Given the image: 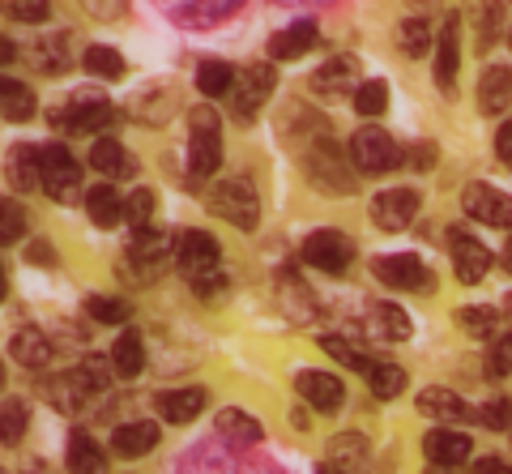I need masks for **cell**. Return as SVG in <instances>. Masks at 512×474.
<instances>
[{
  "label": "cell",
  "mask_w": 512,
  "mask_h": 474,
  "mask_svg": "<svg viewBox=\"0 0 512 474\" xmlns=\"http://www.w3.org/2000/svg\"><path fill=\"white\" fill-rule=\"evenodd\" d=\"M5 176L13 193H35V184L43 188V150L35 146H13L5 158Z\"/></svg>",
  "instance_id": "19"
},
{
  "label": "cell",
  "mask_w": 512,
  "mask_h": 474,
  "mask_svg": "<svg viewBox=\"0 0 512 474\" xmlns=\"http://www.w3.org/2000/svg\"><path fill=\"white\" fill-rule=\"evenodd\" d=\"M69 474H107V457L86 432L69 436Z\"/></svg>",
  "instance_id": "31"
},
{
  "label": "cell",
  "mask_w": 512,
  "mask_h": 474,
  "mask_svg": "<svg viewBox=\"0 0 512 474\" xmlns=\"http://www.w3.org/2000/svg\"><path fill=\"white\" fill-rule=\"evenodd\" d=\"M397 47H402L406 56H423L431 47V26L427 18H406L402 26H397Z\"/></svg>",
  "instance_id": "41"
},
{
  "label": "cell",
  "mask_w": 512,
  "mask_h": 474,
  "mask_svg": "<svg viewBox=\"0 0 512 474\" xmlns=\"http://www.w3.org/2000/svg\"><path fill=\"white\" fill-rule=\"evenodd\" d=\"M320 346H325V355H333V359L342 363V368L363 372V376H367V368L376 363V359H367V355L359 351V346H350V342H346V338H338V334H325V338H320Z\"/></svg>",
  "instance_id": "37"
},
{
  "label": "cell",
  "mask_w": 512,
  "mask_h": 474,
  "mask_svg": "<svg viewBox=\"0 0 512 474\" xmlns=\"http://www.w3.org/2000/svg\"><path fill=\"white\" fill-rule=\"evenodd\" d=\"M86 312L99 325H124L128 321V304H124V299H116V295H90L86 299Z\"/></svg>",
  "instance_id": "42"
},
{
  "label": "cell",
  "mask_w": 512,
  "mask_h": 474,
  "mask_svg": "<svg viewBox=\"0 0 512 474\" xmlns=\"http://www.w3.org/2000/svg\"><path fill=\"white\" fill-rule=\"evenodd\" d=\"M448 252H453L457 282H466V287H474V282H483L491 274V248L483 240H474V235H466L461 227L448 231Z\"/></svg>",
  "instance_id": "8"
},
{
  "label": "cell",
  "mask_w": 512,
  "mask_h": 474,
  "mask_svg": "<svg viewBox=\"0 0 512 474\" xmlns=\"http://www.w3.org/2000/svg\"><path fill=\"white\" fill-rule=\"evenodd\" d=\"M461 205H466V214L478 218V223H487V227H508L512 231V197L500 193V188H491V184H466L461 188Z\"/></svg>",
  "instance_id": "9"
},
{
  "label": "cell",
  "mask_w": 512,
  "mask_h": 474,
  "mask_svg": "<svg viewBox=\"0 0 512 474\" xmlns=\"http://www.w3.org/2000/svg\"><path fill=\"white\" fill-rule=\"evenodd\" d=\"M9 355L22 363V368H30V372H39V368H47L52 363V342H47V334L43 329H18V334L9 338Z\"/></svg>",
  "instance_id": "22"
},
{
  "label": "cell",
  "mask_w": 512,
  "mask_h": 474,
  "mask_svg": "<svg viewBox=\"0 0 512 474\" xmlns=\"http://www.w3.org/2000/svg\"><path fill=\"white\" fill-rule=\"evenodd\" d=\"M222 287H227V278H222V270H218V274H210V278H201V282H192V291H197L201 299L222 295Z\"/></svg>",
  "instance_id": "52"
},
{
  "label": "cell",
  "mask_w": 512,
  "mask_h": 474,
  "mask_svg": "<svg viewBox=\"0 0 512 474\" xmlns=\"http://www.w3.org/2000/svg\"><path fill=\"white\" fill-rule=\"evenodd\" d=\"M350 158H355L363 176H389V171L402 167L406 154L397 150V141L384 129H359L355 141H350Z\"/></svg>",
  "instance_id": "3"
},
{
  "label": "cell",
  "mask_w": 512,
  "mask_h": 474,
  "mask_svg": "<svg viewBox=\"0 0 512 474\" xmlns=\"http://www.w3.org/2000/svg\"><path fill=\"white\" fill-rule=\"evenodd\" d=\"M205 201H210V210L222 218V223H231L239 231H252L256 223H261V197H256L252 180H244V176L214 184Z\"/></svg>",
  "instance_id": "2"
},
{
  "label": "cell",
  "mask_w": 512,
  "mask_h": 474,
  "mask_svg": "<svg viewBox=\"0 0 512 474\" xmlns=\"http://www.w3.org/2000/svg\"><path fill=\"white\" fill-rule=\"evenodd\" d=\"M90 167L103 171V176H111V180H124V176H133L137 171L133 154H128L120 141H111V137H103V141H94L90 146Z\"/></svg>",
  "instance_id": "25"
},
{
  "label": "cell",
  "mask_w": 512,
  "mask_h": 474,
  "mask_svg": "<svg viewBox=\"0 0 512 474\" xmlns=\"http://www.w3.org/2000/svg\"><path fill=\"white\" fill-rule=\"evenodd\" d=\"M77 376H82V385H86L90 393H107V385H111V363L99 359V355H90L82 368H77Z\"/></svg>",
  "instance_id": "46"
},
{
  "label": "cell",
  "mask_w": 512,
  "mask_h": 474,
  "mask_svg": "<svg viewBox=\"0 0 512 474\" xmlns=\"http://www.w3.org/2000/svg\"><path fill=\"white\" fill-rule=\"evenodd\" d=\"M82 65H86L90 77H103V82H120V77H124V56L116 52V47H103V43L86 47Z\"/></svg>",
  "instance_id": "35"
},
{
  "label": "cell",
  "mask_w": 512,
  "mask_h": 474,
  "mask_svg": "<svg viewBox=\"0 0 512 474\" xmlns=\"http://www.w3.org/2000/svg\"><path fill=\"white\" fill-rule=\"evenodd\" d=\"M26 257H30V261H43V265H56V252L47 248V244H30Z\"/></svg>",
  "instance_id": "55"
},
{
  "label": "cell",
  "mask_w": 512,
  "mask_h": 474,
  "mask_svg": "<svg viewBox=\"0 0 512 474\" xmlns=\"http://www.w3.org/2000/svg\"><path fill=\"white\" fill-rule=\"evenodd\" d=\"M175 248H180V235H171V231H137L133 235V248H128V261H137V270H146V278H158L171 265L175 257Z\"/></svg>",
  "instance_id": "10"
},
{
  "label": "cell",
  "mask_w": 512,
  "mask_h": 474,
  "mask_svg": "<svg viewBox=\"0 0 512 474\" xmlns=\"http://www.w3.org/2000/svg\"><path fill=\"white\" fill-rule=\"evenodd\" d=\"M9 60H13V43L0 39V65H9Z\"/></svg>",
  "instance_id": "58"
},
{
  "label": "cell",
  "mask_w": 512,
  "mask_h": 474,
  "mask_svg": "<svg viewBox=\"0 0 512 474\" xmlns=\"http://www.w3.org/2000/svg\"><path fill=\"white\" fill-rule=\"evenodd\" d=\"M316 474H346V470H338V466H329V462H325V466H316Z\"/></svg>",
  "instance_id": "59"
},
{
  "label": "cell",
  "mask_w": 512,
  "mask_h": 474,
  "mask_svg": "<svg viewBox=\"0 0 512 474\" xmlns=\"http://www.w3.org/2000/svg\"><path fill=\"white\" fill-rule=\"evenodd\" d=\"M376 278L393 291H431V270L414 252H393V257L376 261Z\"/></svg>",
  "instance_id": "13"
},
{
  "label": "cell",
  "mask_w": 512,
  "mask_h": 474,
  "mask_svg": "<svg viewBox=\"0 0 512 474\" xmlns=\"http://www.w3.org/2000/svg\"><path fill=\"white\" fill-rule=\"evenodd\" d=\"M218 436L231 440V445H239V449H248V445L261 440V423H256L252 415H244V410H222L218 415Z\"/></svg>",
  "instance_id": "33"
},
{
  "label": "cell",
  "mask_w": 512,
  "mask_h": 474,
  "mask_svg": "<svg viewBox=\"0 0 512 474\" xmlns=\"http://www.w3.org/2000/svg\"><path fill=\"white\" fill-rule=\"evenodd\" d=\"M22 474H56V470L47 466V462H26V466H22Z\"/></svg>",
  "instance_id": "57"
},
{
  "label": "cell",
  "mask_w": 512,
  "mask_h": 474,
  "mask_svg": "<svg viewBox=\"0 0 512 474\" xmlns=\"http://www.w3.org/2000/svg\"><path fill=\"white\" fill-rule=\"evenodd\" d=\"M308 180L325 193H355V176L342 167V150L333 141H320L316 150H308Z\"/></svg>",
  "instance_id": "11"
},
{
  "label": "cell",
  "mask_w": 512,
  "mask_h": 474,
  "mask_svg": "<svg viewBox=\"0 0 512 474\" xmlns=\"http://www.w3.org/2000/svg\"><path fill=\"white\" fill-rule=\"evenodd\" d=\"M308 47H316V22H291V26L274 30L269 56L274 60H299V56H308Z\"/></svg>",
  "instance_id": "23"
},
{
  "label": "cell",
  "mask_w": 512,
  "mask_h": 474,
  "mask_svg": "<svg viewBox=\"0 0 512 474\" xmlns=\"http://www.w3.org/2000/svg\"><path fill=\"white\" fill-rule=\"evenodd\" d=\"M201 410H205V389H171V393H158V415H163L171 428L192 423Z\"/></svg>",
  "instance_id": "24"
},
{
  "label": "cell",
  "mask_w": 512,
  "mask_h": 474,
  "mask_svg": "<svg viewBox=\"0 0 512 474\" xmlns=\"http://www.w3.org/2000/svg\"><path fill=\"white\" fill-rule=\"evenodd\" d=\"M154 210H158V197L150 193V188H137V193L124 201V218H128V227H133V235L137 231H150Z\"/></svg>",
  "instance_id": "40"
},
{
  "label": "cell",
  "mask_w": 512,
  "mask_h": 474,
  "mask_svg": "<svg viewBox=\"0 0 512 474\" xmlns=\"http://www.w3.org/2000/svg\"><path fill=\"white\" fill-rule=\"evenodd\" d=\"M457 325L466 329L470 338H491L495 334V312L491 308H461L457 312Z\"/></svg>",
  "instance_id": "45"
},
{
  "label": "cell",
  "mask_w": 512,
  "mask_h": 474,
  "mask_svg": "<svg viewBox=\"0 0 512 474\" xmlns=\"http://www.w3.org/2000/svg\"><path fill=\"white\" fill-rule=\"evenodd\" d=\"M35 65H39V73H47V77L64 73V69H69V43H64L60 35L43 39V43L35 47Z\"/></svg>",
  "instance_id": "39"
},
{
  "label": "cell",
  "mask_w": 512,
  "mask_h": 474,
  "mask_svg": "<svg viewBox=\"0 0 512 474\" xmlns=\"http://www.w3.org/2000/svg\"><path fill=\"white\" fill-rule=\"evenodd\" d=\"M406 163L414 171H431V167H436V146H427V141H423V146H410L406 150Z\"/></svg>",
  "instance_id": "51"
},
{
  "label": "cell",
  "mask_w": 512,
  "mask_h": 474,
  "mask_svg": "<svg viewBox=\"0 0 512 474\" xmlns=\"http://www.w3.org/2000/svg\"><path fill=\"white\" fill-rule=\"evenodd\" d=\"M111 368H116V376H141L146 372V338L137 334V329H124V334L116 338V351H111Z\"/></svg>",
  "instance_id": "26"
},
{
  "label": "cell",
  "mask_w": 512,
  "mask_h": 474,
  "mask_svg": "<svg viewBox=\"0 0 512 474\" xmlns=\"http://www.w3.org/2000/svg\"><path fill=\"white\" fill-rule=\"evenodd\" d=\"M188 129H192V141H188V167H192V176L197 180H210L218 176V167H222V120L210 103H201V107H192L188 112Z\"/></svg>",
  "instance_id": "1"
},
{
  "label": "cell",
  "mask_w": 512,
  "mask_h": 474,
  "mask_svg": "<svg viewBox=\"0 0 512 474\" xmlns=\"http://www.w3.org/2000/svg\"><path fill=\"white\" fill-rule=\"evenodd\" d=\"M491 372H495V376H508V372H512V329H508L500 342H495V351H491Z\"/></svg>",
  "instance_id": "50"
},
{
  "label": "cell",
  "mask_w": 512,
  "mask_h": 474,
  "mask_svg": "<svg viewBox=\"0 0 512 474\" xmlns=\"http://www.w3.org/2000/svg\"><path fill=\"white\" fill-rule=\"evenodd\" d=\"M124 201L111 184H99V188H90L86 193V214H90V223L94 227H116L120 218H124Z\"/></svg>",
  "instance_id": "27"
},
{
  "label": "cell",
  "mask_w": 512,
  "mask_h": 474,
  "mask_svg": "<svg viewBox=\"0 0 512 474\" xmlns=\"http://www.w3.org/2000/svg\"><path fill=\"white\" fill-rule=\"evenodd\" d=\"M478 419H483V428L491 432H508L512 428V398H495L478 410Z\"/></svg>",
  "instance_id": "48"
},
{
  "label": "cell",
  "mask_w": 512,
  "mask_h": 474,
  "mask_svg": "<svg viewBox=\"0 0 512 474\" xmlns=\"http://www.w3.org/2000/svg\"><path fill=\"white\" fill-rule=\"evenodd\" d=\"M158 449V423H146V419H137V423H120L116 432H111V453L116 457H146Z\"/></svg>",
  "instance_id": "20"
},
{
  "label": "cell",
  "mask_w": 512,
  "mask_h": 474,
  "mask_svg": "<svg viewBox=\"0 0 512 474\" xmlns=\"http://www.w3.org/2000/svg\"><path fill=\"white\" fill-rule=\"evenodd\" d=\"M218 261H222V248L214 235H205V231H184L180 235V248H175V265H180V274L188 282H201V278H210L218 274Z\"/></svg>",
  "instance_id": "6"
},
{
  "label": "cell",
  "mask_w": 512,
  "mask_h": 474,
  "mask_svg": "<svg viewBox=\"0 0 512 474\" xmlns=\"http://www.w3.org/2000/svg\"><path fill=\"white\" fill-rule=\"evenodd\" d=\"M414 406H419V415L444 423V428H448V423H466V419H470V406L461 402L453 389H444V385H427V389H419Z\"/></svg>",
  "instance_id": "18"
},
{
  "label": "cell",
  "mask_w": 512,
  "mask_h": 474,
  "mask_svg": "<svg viewBox=\"0 0 512 474\" xmlns=\"http://www.w3.org/2000/svg\"><path fill=\"white\" fill-rule=\"evenodd\" d=\"M329 466H338L346 474H359L367 466V440L359 432H342L329 440Z\"/></svg>",
  "instance_id": "29"
},
{
  "label": "cell",
  "mask_w": 512,
  "mask_h": 474,
  "mask_svg": "<svg viewBox=\"0 0 512 474\" xmlns=\"http://www.w3.org/2000/svg\"><path fill=\"white\" fill-rule=\"evenodd\" d=\"M495 154H500L504 163L512 167V124H504V129L495 133Z\"/></svg>",
  "instance_id": "54"
},
{
  "label": "cell",
  "mask_w": 512,
  "mask_h": 474,
  "mask_svg": "<svg viewBox=\"0 0 512 474\" xmlns=\"http://www.w3.org/2000/svg\"><path fill=\"white\" fill-rule=\"evenodd\" d=\"M295 389H299V398H303V402L316 406V410H325V415L342 410V402H346V385H342L333 372L303 368V372L295 376Z\"/></svg>",
  "instance_id": "15"
},
{
  "label": "cell",
  "mask_w": 512,
  "mask_h": 474,
  "mask_svg": "<svg viewBox=\"0 0 512 474\" xmlns=\"http://www.w3.org/2000/svg\"><path fill=\"white\" fill-rule=\"evenodd\" d=\"M512 107V69L508 65H491L478 82V112L483 116H500Z\"/></svg>",
  "instance_id": "21"
},
{
  "label": "cell",
  "mask_w": 512,
  "mask_h": 474,
  "mask_svg": "<svg viewBox=\"0 0 512 474\" xmlns=\"http://www.w3.org/2000/svg\"><path fill=\"white\" fill-rule=\"evenodd\" d=\"M235 69L227 65V60H201V69H197V90L205 94V99H222V94H231L235 90Z\"/></svg>",
  "instance_id": "34"
},
{
  "label": "cell",
  "mask_w": 512,
  "mask_h": 474,
  "mask_svg": "<svg viewBox=\"0 0 512 474\" xmlns=\"http://www.w3.org/2000/svg\"><path fill=\"white\" fill-rule=\"evenodd\" d=\"M90 13H94V18H120V13H124V5H86Z\"/></svg>",
  "instance_id": "56"
},
{
  "label": "cell",
  "mask_w": 512,
  "mask_h": 474,
  "mask_svg": "<svg viewBox=\"0 0 512 474\" xmlns=\"http://www.w3.org/2000/svg\"><path fill=\"white\" fill-rule=\"evenodd\" d=\"M274 86H278L274 65H248V69H239V82L231 90V112H235V120H252L269 99H274Z\"/></svg>",
  "instance_id": "5"
},
{
  "label": "cell",
  "mask_w": 512,
  "mask_h": 474,
  "mask_svg": "<svg viewBox=\"0 0 512 474\" xmlns=\"http://www.w3.org/2000/svg\"><path fill=\"white\" fill-rule=\"evenodd\" d=\"M414 218H419V193L410 188H389L372 201V223L380 231H406Z\"/></svg>",
  "instance_id": "14"
},
{
  "label": "cell",
  "mask_w": 512,
  "mask_h": 474,
  "mask_svg": "<svg viewBox=\"0 0 512 474\" xmlns=\"http://www.w3.org/2000/svg\"><path fill=\"white\" fill-rule=\"evenodd\" d=\"M111 124V103L99 99V94H73V103L56 112V129H69V133H103Z\"/></svg>",
  "instance_id": "12"
},
{
  "label": "cell",
  "mask_w": 512,
  "mask_h": 474,
  "mask_svg": "<svg viewBox=\"0 0 512 474\" xmlns=\"http://www.w3.org/2000/svg\"><path fill=\"white\" fill-rule=\"evenodd\" d=\"M303 261L325 274H346L350 261H355V244H350V235L338 227H320L303 240Z\"/></svg>",
  "instance_id": "4"
},
{
  "label": "cell",
  "mask_w": 512,
  "mask_h": 474,
  "mask_svg": "<svg viewBox=\"0 0 512 474\" xmlns=\"http://www.w3.org/2000/svg\"><path fill=\"white\" fill-rule=\"evenodd\" d=\"M26 235V214L18 201H0V244H18Z\"/></svg>",
  "instance_id": "44"
},
{
  "label": "cell",
  "mask_w": 512,
  "mask_h": 474,
  "mask_svg": "<svg viewBox=\"0 0 512 474\" xmlns=\"http://www.w3.org/2000/svg\"><path fill=\"white\" fill-rule=\"evenodd\" d=\"M180 18L188 22H201V26H210V22H227L239 13V5H184V9H175Z\"/></svg>",
  "instance_id": "47"
},
{
  "label": "cell",
  "mask_w": 512,
  "mask_h": 474,
  "mask_svg": "<svg viewBox=\"0 0 512 474\" xmlns=\"http://www.w3.org/2000/svg\"><path fill=\"white\" fill-rule=\"evenodd\" d=\"M367 389L376 393V398H397V393L406 389V372L397 368V363H372V368H367Z\"/></svg>",
  "instance_id": "36"
},
{
  "label": "cell",
  "mask_w": 512,
  "mask_h": 474,
  "mask_svg": "<svg viewBox=\"0 0 512 474\" xmlns=\"http://www.w3.org/2000/svg\"><path fill=\"white\" fill-rule=\"evenodd\" d=\"M367 325H372V334L384 338V342H406V338L414 334L410 316L397 308V304H376L372 316H367Z\"/></svg>",
  "instance_id": "28"
},
{
  "label": "cell",
  "mask_w": 512,
  "mask_h": 474,
  "mask_svg": "<svg viewBox=\"0 0 512 474\" xmlns=\"http://www.w3.org/2000/svg\"><path fill=\"white\" fill-rule=\"evenodd\" d=\"M504 265L512 270V235H508V248H504Z\"/></svg>",
  "instance_id": "60"
},
{
  "label": "cell",
  "mask_w": 512,
  "mask_h": 474,
  "mask_svg": "<svg viewBox=\"0 0 512 474\" xmlns=\"http://www.w3.org/2000/svg\"><path fill=\"white\" fill-rule=\"evenodd\" d=\"M457 65H461V52H457V22L444 26L440 47H436V86L440 90H453L457 86Z\"/></svg>",
  "instance_id": "32"
},
{
  "label": "cell",
  "mask_w": 512,
  "mask_h": 474,
  "mask_svg": "<svg viewBox=\"0 0 512 474\" xmlns=\"http://www.w3.org/2000/svg\"><path fill=\"white\" fill-rule=\"evenodd\" d=\"M359 60L355 56H333L329 65H320L316 73H312V90L316 94H329V99H338V94H346V90H355L359 94Z\"/></svg>",
  "instance_id": "17"
},
{
  "label": "cell",
  "mask_w": 512,
  "mask_h": 474,
  "mask_svg": "<svg viewBox=\"0 0 512 474\" xmlns=\"http://www.w3.org/2000/svg\"><path fill=\"white\" fill-rule=\"evenodd\" d=\"M384 107H389V82H363L359 94H355V112L359 116H380Z\"/></svg>",
  "instance_id": "43"
},
{
  "label": "cell",
  "mask_w": 512,
  "mask_h": 474,
  "mask_svg": "<svg viewBox=\"0 0 512 474\" xmlns=\"http://www.w3.org/2000/svg\"><path fill=\"white\" fill-rule=\"evenodd\" d=\"M423 453H427V462L431 466H444V470H453L461 462H470V436L466 432H453V428H436V432H427L423 436Z\"/></svg>",
  "instance_id": "16"
},
{
  "label": "cell",
  "mask_w": 512,
  "mask_h": 474,
  "mask_svg": "<svg viewBox=\"0 0 512 474\" xmlns=\"http://www.w3.org/2000/svg\"><path fill=\"white\" fill-rule=\"evenodd\" d=\"M22 436H26V402L5 398L0 402V440H5V445H18Z\"/></svg>",
  "instance_id": "38"
},
{
  "label": "cell",
  "mask_w": 512,
  "mask_h": 474,
  "mask_svg": "<svg viewBox=\"0 0 512 474\" xmlns=\"http://www.w3.org/2000/svg\"><path fill=\"white\" fill-rule=\"evenodd\" d=\"M43 188H47V197L64 201V205H69L73 193L82 188V163H77L60 141L56 146H43Z\"/></svg>",
  "instance_id": "7"
},
{
  "label": "cell",
  "mask_w": 512,
  "mask_h": 474,
  "mask_svg": "<svg viewBox=\"0 0 512 474\" xmlns=\"http://www.w3.org/2000/svg\"><path fill=\"white\" fill-rule=\"evenodd\" d=\"M5 13H9V18H13V22L39 26V22H47V18H52V5H43V0H39V5H9Z\"/></svg>",
  "instance_id": "49"
},
{
  "label": "cell",
  "mask_w": 512,
  "mask_h": 474,
  "mask_svg": "<svg viewBox=\"0 0 512 474\" xmlns=\"http://www.w3.org/2000/svg\"><path fill=\"white\" fill-rule=\"evenodd\" d=\"M0 112H5V120H13V124H26L35 116V90L13 82V77H0Z\"/></svg>",
  "instance_id": "30"
},
{
  "label": "cell",
  "mask_w": 512,
  "mask_h": 474,
  "mask_svg": "<svg viewBox=\"0 0 512 474\" xmlns=\"http://www.w3.org/2000/svg\"><path fill=\"white\" fill-rule=\"evenodd\" d=\"M500 22H504V9L491 5L487 9V30H483V39H478V47H491L495 43V35H500Z\"/></svg>",
  "instance_id": "53"
}]
</instances>
